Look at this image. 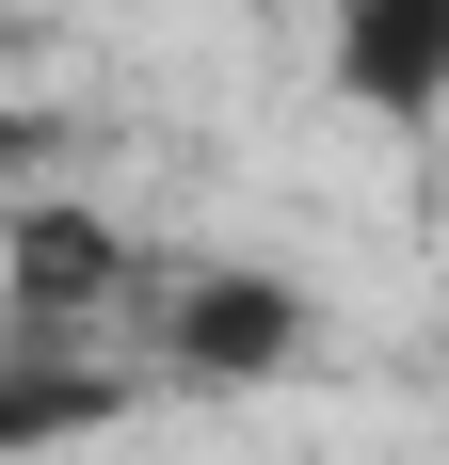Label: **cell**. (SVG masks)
I'll return each instance as SVG.
<instances>
[{
	"instance_id": "obj_2",
	"label": "cell",
	"mask_w": 449,
	"mask_h": 465,
	"mask_svg": "<svg viewBox=\"0 0 449 465\" xmlns=\"http://www.w3.org/2000/svg\"><path fill=\"white\" fill-rule=\"evenodd\" d=\"M337 96L369 129H434L449 113V0H337Z\"/></svg>"
},
{
	"instance_id": "obj_4",
	"label": "cell",
	"mask_w": 449,
	"mask_h": 465,
	"mask_svg": "<svg viewBox=\"0 0 449 465\" xmlns=\"http://www.w3.org/2000/svg\"><path fill=\"white\" fill-rule=\"evenodd\" d=\"M113 289V225H81V209H33L16 225V305H33V337L65 353V305H96Z\"/></svg>"
},
{
	"instance_id": "obj_3",
	"label": "cell",
	"mask_w": 449,
	"mask_h": 465,
	"mask_svg": "<svg viewBox=\"0 0 449 465\" xmlns=\"http://www.w3.org/2000/svg\"><path fill=\"white\" fill-rule=\"evenodd\" d=\"M113 418H129V370L48 353V337L0 353V465H16V450H65V433H113Z\"/></svg>"
},
{
	"instance_id": "obj_1",
	"label": "cell",
	"mask_w": 449,
	"mask_h": 465,
	"mask_svg": "<svg viewBox=\"0 0 449 465\" xmlns=\"http://www.w3.org/2000/svg\"><path fill=\"white\" fill-rule=\"evenodd\" d=\"M161 353H177V385H257L305 353V289L257 273V257H209V273L161 305Z\"/></svg>"
}]
</instances>
